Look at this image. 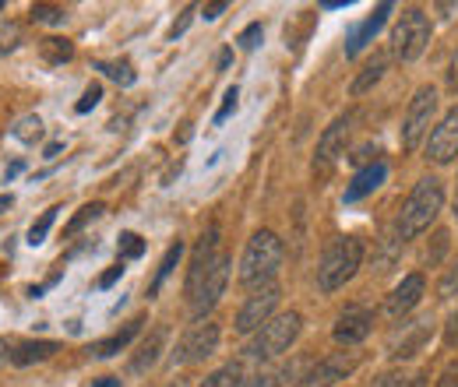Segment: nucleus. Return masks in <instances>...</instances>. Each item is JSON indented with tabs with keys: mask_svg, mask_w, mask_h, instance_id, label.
Returning a JSON list of instances; mask_svg holds the SVG:
<instances>
[{
	"mask_svg": "<svg viewBox=\"0 0 458 387\" xmlns=\"http://www.w3.org/2000/svg\"><path fill=\"white\" fill-rule=\"evenodd\" d=\"M360 265H363V240H356V236H335L325 247L321 261H318V289L321 292L343 289L345 282L360 272Z\"/></svg>",
	"mask_w": 458,
	"mask_h": 387,
	"instance_id": "nucleus-4",
	"label": "nucleus"
},
{
	"mask_svg": "<svg viewBox=\"0 0 458 387\" xmlns=\"http://www.w3.org/2000/svg\"><path fill=\"white\" fill-rule=\"evenodd\" d=\"M57 212L60 208H47L39 219L29 225V247H39V243H47V236H50V229H54V222H57Z\"/></svg>",
	"mask_w": 458,
	"mask_h": 387,
	"instance_id": "nucleus-25",
	"label": "nucleus"
},
{
	"mask_svg": "<svg viewBox=\"0 0 458 387\" xmlns=\"http://www.w3.org/2000/svg\"><path fill=\"white\" fill-rule=\"evenodd\" d=\"M352 370H356V356L335 352V356H328V359L314 363V366L296 381V387H335L339 381H345Z\"/></svg>",
	"mask_w": 458,
	"mask_h": 387,
	"instance_id": "nucleus-12",
	"label": "nucleus"
},
{
	"mask_svg": "<svg viewBox=\"0 0 458 387\" xmlns=\"http://www.w3.org/2000/svg\"><path fill=\"white\" fill-rule=\"evenodd\" d=\"M388 14H392V4H377L374 7V14L370 18H363L349 36H345V56H360L370 43H374V36L385 29V21H388Z\"/></svg>",
	"mask_w": 458,
	"mask_h": 387,
	"instance_id": "nucleus-15",
	"label": "nucleus"
},
{
	"mask_svg": "<svg viewBox=\"0 0 458 387\" xmlns=\"http://www.w3.org/2000/svg\"><path fill=\"white\" fill-rule=\"evenodd\" d=\"M0 11H4V0H0Z\"/></svg>",
	"mask_w": 458,
	"mask_h": 387,
	"instance_id": "nucleus-52",
	"label": "nucleus"
},
{
	"mask_svg": "<svg viewBox=\"0 0 458 387\" xmlns=\"http://www.w3.org/2000/svg\"><path fill=\"white\" fill-rule=\"evenodd\" d=\"M420 296H423V275L420 272H412V275H405L392 289V296H388V303H385V310L392 314V317H405L416 303H420Z\"/></svg>",
	"mask_w": 458,
	"mask_h": 387,
	"instance_id": "nucleus-16",
	"label": "nucleus"
},
{
	"mask_svg": "<svg viewBox=\"0 0 458 387\" xmlns=\"http://www.w3.org/2000/svg\"><path fill=\"white\" fill-rule=\"evenodd\" d=\"M283 377H289V370H258L243 381V387H279Z\"/></svg>",
	"mask_w": 458,
	"mask_h": 387,
	"instance_id": "nucleus-32",
	"label": "nucleus"
},
{
	"mask_svg": "<svg viewBox=\"0 0 458 387\" xmlns=\"http://www.w3.org/2000/svg\"><path fill=\"white\" fill-rule=\"evenodd\" d=\"M345 4H349V0H325L321 7H325V11H343Z\"/></svg>",
	"mask_w": 458,
	"mask_h": 387,
	"instance_id": "nucleus-46",
	"label": "nucleus"
},
{
	"mask_svg": "<svg viewBox=\"0 0 458 387\" xmlns=\"http://www.w3.org/2000/svg\"><path fill=\"white\" fill-rule=\"evenodd\" d=\"M141 332V321H131V324H123L116 334H110V338H103V341H96L89 352L96 356V359H114L116 352H123L127 345H131V338Z\"/></svg>",
	"mask_w": 458,
	"mask_h": 387,
	"instance_id": "nucleus-20",
	"label": "nucleus"
},
{
	"mask_svg": "<svg viewBox=\"0 0 458 387\" xmlns=\"http://www.w3.org/2000/svg\"><path fill=\"white\" fill-rule=\"evenodd\" d=\"M103 212H106V205H103V201H92V205H85V208H81V212H78L74 219L67 222L64 236H74V232H81V229H85L89 222H96L99 215H103Z\"/></svg>",
	"mask_w": 458,
	"mask_h": 387,
	"instance_id": "nucleus-27",
	"label": "nucleus"
},
{
	"mask_svg": "<svg viewBox=\"0 0 458 387\" xmlns=\"http://www.w3.org/2000/svg\"><path fill=\"white\" fill-rule=\"evenodd\" d=\"M60 352V341H18L11 349V363L14 366H32V363H47Z\"/></svg>",
	"mask_w": 458,
	"mask_h": 387,
	"instance_id": "nucleus-18",
	"label": "nucleus"
},
{
	"mask_svg": "<svg viewBox=\"0 0 458 387\" xmlns=\"http://www.w3.org/2000/svg\"><path fill=\"white\" fill-rule=\"evenodd\" d=\"M216 349H219V324H212V321L201 324V321H198L191 332L176 341V349H173V366L201 363V359H208Z\"/></svg>",
	"mask_w": 458,
	"mask_h": 387,
	"instance_id": "nucleus-10",
	"label": "nucleus"
},
{
	"mask_svg": "<svg viewBox=\"0 0 458 387\" xmlns=\"http://www.w3.org/2000/svg\"><path fill=\"white\" fill-rule=\"evenodd\" d=\"M180 257H183V243L176 240L170 250H166V257H163V265L156 268V278H152V285H148V296H159V289H163V282L173 275V268L180 265Z\"/></svg>",
	"mask_w": 458,
	"mask_h": 387,
	"instance_id": "nucleus-24",
	"label": "nucleus"
},
{
	"mask_svg": "<svg viewBox=\"0 0 458 387\" xmlns=\"http://www.w3.org/2000/svg\"><path fill=\"white\" fill-rule=\"evenodd\" d=\"M434 113H437V88H434V85H423V88L412 96V103H409V110H405V120H402V148H405V152H416L420 141L430 134Z\"/></svg>",
	"mask_w": 458,
	"mask_h": 387,
	"instance_id": "nucleus-7",
	"label": "nucleus"
},
{
	"mask_svg": "<svg viewBox=\"0 0 458 387\" xmlns=\"http://www.w3.org/2000/svg\"><path fill=\"white\" fill-rule=\"evenodd\" d=\"M349 127H352V113H343L335 116L325 134L318 138V152H314V176H328L335 163L345 156V138H349Z\"/></svg>",
	"mask_w": 458,
	"mask_h": 387,
	"instance_id": "nucleus-9",
	"label": "nucleus"
},
{
	"mask_svg": "<svg viewBox=\"0 0 458 387\" xmlns=\"http://www.w3.org/2000/svg\"><path fill=\"white\" fill-rule=\"evenodd\" d=\"M437 292L448 299V296H458V261L445 272V278H441V285H437Z\"/></svg>",
	"mask_w": 458,
	"mask_h": 387,
	"instance_id": "nucleus-37",
	"label": "nucleus"
},
{
	"mask_svg": "<svg viewBox=\"0 0 458 387\" xmlns=\"http://www.w3.org/2000/svg\"><path fill=\"white\" fill-rule=\"evenodd\" d=\"M229 60H233V50H223V54H219V71H226Z\"/></svg>",
	"mask_w": 458,
	"mask_h": 387,
	"instance_id": "nucleus-49",
	"label": "nucleus"
},
{
	"mask_svg": "<svg viewBox=\"0 0 458 387\" xmlns=\"http://www.w3.org/2000/svg\"><path fill=\"white\" fill-rule=\"evenodd\" d=\"M60 152H64V141H54V145H47V159H57Z\"/></svg>",
	"mask_w": 458,
	"mask_h": 387,
	"instance_id": "nucleus-45",
	"label": "nucleus"
},
{
	"mask_svg": "<svg viewBox=\"0 0 458 387\" xmlns=\"http://www.w3.org/2000/svg\"><path fill=\"white\" fill-rule=\"evenodd\" d=\"M374 332V310L370 307H360V303H352V307H345L343 314H339V321H335V341L339 345H360L367 334Z\"/></svg>",
	"mask_w": 458,
	"mask_h": 387,
	"instance_id": "nucleus-14",
	"label": "nucleus"
},
{
	"mask_svg": "<svg viewBox=\"0 0 458 387\" xmlns=\"http://www.w3.org/2000/svg\"><path fill=\"white\" fill-rule=\"evenodd\" d=\"M279 296H283V289L276 285V282H268V285H261V289H254L247 299H243V307L236 310V332L240 334H258L272 317H276V307H279Z\"/></svg>",
	"mask_w": 458,
	"mask_h": 387,
	"instance_id": "nucleus-8",
	"label": "nucleus"
},
{
	"mask_svg": "<svg viewBox=\"0 0 458 387\" xmlns=\"http://www.w3.org/2000/svg\"><path fill=\"white\" fill-rule=\"evenodd\" d=\"M43 292H47V285H32V289H29V296H32V299H39Z\"/></svg>",
	"mask_w": 458,
	"mask_h": 387,
	"instance_id": "nucleus-50",
	"label": "nucleus"
},
{
	"mask_svg": "<svg viewBox=\"0 0 458 387\" xmlns=\"http://www.w3.org/2000/svg\"><path fill=\"white\" fill-rule=\"evenodd\" d=\"M11 205H14V198H11V194H0V215H4Z\"/></svg>",
	"mask_w": 458,
	"mask_h": 387,
	"instance_id": "nucleus-48",
	"label": "nucleus"
},
{
	"mask_svg": "<svg viewBox=\"0 0 458 387\" xmlns=\"http://www.w3.org/2000/svg\"><path fill=\"white\" fill-rule=\"evenodd\" d=\"M445 345H448V349H458V310L448 317V324H445Z\"/></svg>",
	"mask_w": 458,
	"mask_h": 387,
	"instance_id": "nucleus-40",
	"label": "nucleus"
},
{
	"mask_svg": "<svg viewBox=\"0 0 458 387\" xmlns=\"http://www.w3.org/2000/svg\"><path fill=\"white\" fill-rule=\"evenodd\" d=\"M120 384H123L120 377H99V381H96L92 387H120Z\"/></svg>",
	"mask_w": 458,
	"mask_h": 387,
	"instance_id": "nucleus-44",
	"label": "nucleus"
},
{
	"mask_svg": "<svg viewBox=\"0 0 458 387\" xmlns=\"http://www.w3.org/2000/svg\"><path fill=\"white\" fill-rule=\"evenodd\" d=\"M7 359H11V345H7V341H4V338H0V366H4V363H7Z\"/></svg>",
	"mask_w": 458,
	"mask_h": 387,
	"instance_id": "nucleus-47",
	"label": "nucleus"
},
{
	"mask_svg": "<svg viewBox=\"0 0 458 387\" xmlns=\"http://www.w3.org/2000/svg\"><path fill=\"white\" fill-rule=\"evenodd\" d=\"M236 106H240V92H236V85H233V88H226V96H223V106L216 110V123H226L229 116L236 113Z\"/></svg>",
	"mask_w": 458,
	"mask_h": 387,
	"instance_id": "nucleus-35",
	"label": "nucleus"
},
{
	"mask_svg": "<svg viewBox=\"0 0 458 387\" xmlns=\"http://www.w3.org/2000/svg\"><path fill=\"white\" fill-rule=\"evenodd\" d=\"M191 18H194V7H183V11H180V18H176V21H173V25H170V39H180V36L187 32V25H191Z\"/></svg>",
	"mask_w": 458,
	"mask_h": 387,
	"instance_id": "nucleus-38",
	"label": "nucleus"
},
{
	"mask_svg": "<svg viewBox=\"0 0 458 387\" xmlns=\"http://www.w3.org/2000/svg\"><path fill=\"white\" fill-rule=\"evenodd\" d=\"M430 334H434V317L427 314V317H416V321H405L395 338H392V345H388V356L392 359H412L427 341H430Z\"/></svg>",
	"mask_w": 458,
	"mask_h": 387,
	"instance_id": "nucleus-13",
	"label": "nucleus"
},
{
	"mask_svg": "<svg viewBox=\"0 0 458 387\" xmlns=\"http://www.w3.org/2000/svg\"><path fill=\"white\" fill-rule=\"evenodd\" d=\"M71 54H74V46H71L67 39H57V36L43 39V56H47L50 63H64V60H71Z\"/></svg>",
	"mask_w": 458,
	"mask_h": 387,
	"instance_id": "nucleus-30",
	"label": "nucleus"
},
{
	"mask_svg": "<svg viewBox=\"0 0 458 387\" xmlns=\"http://www.w3.org/2000/svg\"><path fill=\"white\" fill-rule=\"evenodd\" d=\"M388 180V166L385 163H370V166H363L356 176H352V183L345 187L343 201L345 205H352V201H363L367 194H374L381 183Z\"/></svg>",
	"mask_w": 458,
	"mask_h": 387,
	"instance_id": "nucleus-17",
	"label": "nucleus"
},
{
	"mask_svg": "<svg viewBox=\"0 0 458 387\" xmlns=\"http://www.w3.org/2000/svg\"><path fill=\"white\" fill-rule=\"evenodd\" d=\"M163 349H166V328H156V332H152L148 338H145V341H141L138 356L131 359V374H145V370H152Z\"/></svg>",
	"mask_w": 458,
	"mask_h": 387,
	"instance_id": "nucleus-19",
	"label": "nucleus"
},
{
	"mask_svg": "<svg viewBox=\"0 0 458 387\" xmlns=\"http://www.w3.org/2000/svg\"><path fill=\"white\" fill-rule=\"evenodd\" d=\"M226 7H229L226 0H219V4H208V7H205V21H216V18H219Z\"/></svg>",
	"mask_w": 458,
	"mask_h": 387,
	"instance_id": "nucleus-41",
	"label": "nucleus"
},
{
	"mask_svg": "<svg viewBox=\"0 0 458 387\" xmlns=\"http://www.w3.org/2000/svg\"><path fill=\"white\" fill-rule=\"evenodd\" d=\"M18 43H21V32H18V25H0V56L11 54Z\"/></svg>",
	"mask_w": 458,
	"mask_h": 387,
	"instance_id": "nucleus-36",
	"label": "nucleus"
},
{
	"mask_svg": "<svg viewBox=\"0 0 458 387\" xmlns=\"http://www.w3.org/2000/svg\"><path fill=\"white\" fill-rule=\"evenodd\" d=\"M96 71H103L106 78H114L120 88H131V85L138 81V74H134V63H131V60H99V63H96Z\"/></svg>",
	"mask_w": 458,
	"mask_h": 387,
	"instance_id": "nucleus-21",
	"label": "nucleus"
},
{
	"mask_svg": "<svg viewBox=\"0 0 458 387\" xmlns=\"http://www.w3.org/2000/svg\"><path fill=\"white\" fill-rule=\"evenodd\" d=\"M243 381H247L243 363H226V366H219L216 374H208L201 387H243Z\"/></svg>",
	"mask_w": 458,
	"mask_h": 387,
	"instance_id": "nucleus-22",
	"label": "nucleus"
},
{
	"mask_svg": "<svg viewBox=\"0 0 458 387\" xmlns=\"http://www.w3.org/2000/svg\"><path fill=\"white\" fill-rule=\"evenodd\" d=\"M21 169H25V163H21V159H18V163H11V166H7V172H4V180L11 183L14 176H21Z\"/></svg>",
	"mask_w": 458,
	"mask_h": 387,
	"instance_id": "nucleus-43",
	"label": "nucleus"
},
{
	"mask_svg": "<svg viewBox=\"0 0 458 387\" xmlns=\"http://www.w3.org/2000/svg\"><path fill=\"white\" fill-rule=\"evenodd\" d=\"M455 219H458V190H455Z\"/></svg>",
	"mask_w": 458,
	"mask_h": 387,
	"instance_id": "nucleus-51",
	"label": "nucleus"
},
{
	"mask_svg": "<svg viewBox=\"0 0 458 387\" xmlns=\"http://www.w3.org/2000/svg\"><path fill=\"white\" fill-rule=\"evenodd\" d=\"M441 208H445V187H441V180L423 176V180L409 190V198L402 201V208H399V219H395V236H399V243L416 240L423 229H430V222L441 215Z\"/></svg>",
	"mask_w": 458,
	"mask_h": 387,
	"instance_id": "nucleus-2",
	"label": "nucleus"
},
{
	"mask_svg": "<svg viewBox=\"0 0 458 387\" xmlns=\"http://www.w3.org/2000/svg\"><path fill=\"white\" fill-rule=\"evenodd\" d=\"M283 261H286L283 240H279L272 229L254 232L250 243H247V250H243V261H240V285H247V289L268 285L272 278L279 275Z\"/></svg>",
	"mask_w": 458,
	"mask_h": 387,
	"instance_id": "nucleus-3",
	"label": "nucleus"
},
{
	"mask_svg": "<svg viewBox=\"0 0 458 387\" xmlns=\"http://www.w3.org/2000/svg\"><path fill=\"white\" fill-rule=\"evenodd\" d=\"M261 39H265V29H261V21H250V25L240 32V39H236V43H240L243 50H258V46H261Z\"/></svg>",
	"mask_w": 458,
	"mask_h": 387,
	"instance_id": "nucleus-33",
	"label": "nucleus"
},
{
	"mask_svg": "<svg viewBox=\"0 0 458 387\" xmlns=\"http://www.w3.org/2000/svg\"><path fill=\"white\" fill-rule=\"evenodd\" d=\"M300 328H303V317H300L296 310L279 314V317H272V321H268L261 332H258L250 341H247V345H243V356H247V359H258V363L276 359V356L289 352V345L300 338Z\"/></svg>",
	"mask_w": 458,
	"mask_h": 387,
	"instance_id": "nucleus-5",
	"label": "nucleus"
},
{
	"mask_svg": "<svg viewBox=\"0 0 458 387\" xmlns=\"http://www.w3.org/2000/svg\"><path fill=\"white\" fill-rule=\"evenodd\" d=\"M427 159L437 166H448L458 159V106L445 113L427 134Z\"/></svg>",
	"mask_w": 458,
	"mask_h": 387,
	"instance_id": "nucleus-11",
	"label": "nucleus"
},
{
	"mask_svg": "<svg viewBox=\"0 0 458 387\" xmlns=\"http://www.w3.org/2000/svg\"><path fill=\"white\" fill-rule=\"evenodd\" d=\"M116 254H120V261H138V257L145 254V240H141L138 232H120Z\"/></svg>",
	"mask_w": 458,
	"mask_h": 387,
	"instance_id": "nucleus-29",
	"label": "nucleus"
},
{
	"mask_svg": "<svg viewBox=\"0 0 458 387\" xmlns=\"http://www.w3.org/2000/svg\"><path fill=\"white\" fill-rule=\"evenodd\" d=\"M103 103V85H89L85 92H81V99L74 103V113H89V110H96Z\"/></svg>",
	"mask_w": 458,
	"mask_h": 387,
	"instance_id": "nucleus-34",
	"label": "nucleus"
},
{
	"mask_svg": "<svg viewBox=\"0 0 458 387\" xmlns=\"http://www.w3.org/2000/svg\"><path fill=\"white\" fill-rule=\"evenodd\" d=\"M448 85H452V92L458 96V50L452 56V67H448Z\"/></svg>",
	"mask_w": 458,
	"mask_h": 387,
	"instance_id": "nucleus-42",
	"label": "nucleus"
},
{
	"mask_svg": "<svg viewBox=\"0 0 458 387\" xmlns=\"http://www.w3.org/2000/svg\"><path fill=\"white\" fill-rule=\"evenodd\" d=\"M374 387H427V374H405V370H392L381 374Z\"/></svg>",
	"mask_w": 458,
	"mask_h": 387,
	"instance_id": "nucleus-26",
	"label": "nucleus"
},
{
	"mask_svg": "<svg viewBox=\"0 0 458 387\" xmlns=\"http://www.w3.org/2000/svg\"><path fill=\"white\" fill-rule=\"evenodd\" d=\"M120 275H123V261H116L114 268H106V272H103V278H99V289H110V285H116V282H120Z\"/></svg>",
	"mask_w": 458,
	"mask_h": 387,
	"instance_id": "nucleus-39",
	"label": "nucleus"
},
{
	"mask_svg": "<svg viewBox=\"0 0 458 387\" xmlns=\"http://www.w3.org/2000/svg\"><path fill=\"white\" fill-rule=\"evenodd\" d=\"M11 134H14L18 141H25V145H36V141L43 138V120H39V116H21Z\"/></svg>",
	"mask_w": 458,
	"mask_h": 387,
	"instance_id": "nucleus-28",
	"label": "nucleus"
},
{
	"mask_svg": "<svg viewBox=\"0 0 458 387\" xmlns=\"http://www.w3.org/2000/svg\"><path fill=\"white\" fill-rule=\"evenodd\" d=\"M32 21H43V25H64V7H57V4H32Z\"/></svg>",
	"mask_w": 458,
	"mask_h": 387,
	"instance_id": "nucleus-31",
	"label": "nucleus"
},
{
	"mask_svg": "<svg viewBox=\"0 0 458 387\" xmlns=\"http://www.w3.org/2000/svg\"><path fill=\"white\" fill-rule=\"evenodd\" d=\"M392 46L399 60H416L430 46V18L423 14V7H405L399 14V25L392 32Z\"/></svg>",
	"mask_w": 458,
	"mask_h": 387,
	"instance_id": "nucleus-6",
	"label": "nucleus"
},
{
	"mask_svg": "<svg viewBox=\"0 0 458 387\" xmlns=\"http://www.w3.org/2000/svg\"><path fill=\"white\" fill-rule=\"evenodd\" d=\"M385 71H388V60H385V56H377L374 63H367V67H363V74L352 81V88H349V92H352V96H363V92H370V88H374V85L385 78Z\"/></svg>",
	"mask_w": 458,
	"mask_h": 387,
	"instance_id": "nucleus-23",
	"label": "nucleus"
},
{
	"mask_svg": "<svg viewBox=\"0 0 458 387\" xmlns=\"http://www.w3.org/2000/svg\"><path fill=\"white\" fill-rule=\"evenodd\" d=\"M219 225H208L194 247V257H191V268H187V303H191V317L194 321H205L216 303L223 299L229 285V254L219 243Z\"/></svg>",
	"mask_w": 458,
	"mask_h": 387,
	"instance_id": "nucleus-1",
	"label": "nucleus"
}]
</instances>
